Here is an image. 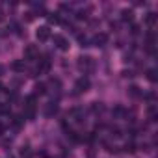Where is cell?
Here are the masks:
<instances>
[{"instance_id": "cell-2", "label": "cell", "mask_w": 158, "mask_h": 158, "mask_svg": "<svg viewBox=\"0 0 158 158\" xmlns=\"http://www.w3.org/2000/svg\"><path fill=\"white\" fill-rule=\"evenodd\" d=\"M76 65H78V69L80 71H89V69H93V58L91 56H80L78 58V61H76Z\"/></svg>"}, {"instance_id": "cell-24", "label": "cell", "mask_w": 158, "mask_h": 158, "mask_svg": "<svg viewBox=\"0 0 158 158\" xmlns=\"http://www.w3.org/2000/svg\"><path fill=\"white\" fill-rule=\"evenodd\" d=\"M78 43H80V47H89V39L86 35H78Z\"/></svg>"}, {"instance_id": "cell-32", "label": "cell", "mask_w": 158, "mask_h": 158, "mask_svg": "<svg viewBox=\"0 0 158 158\" xmlns=\"http://www.w3.org/2000/svg\"><path fill=\"white\" fill-rule=\"evenodd\" d=\"M0 21H4V11H2V8H0Z\"/></svg>"}, {"instance_id": "cell-4", "label": "cell", "mask_w": 158, "mask_h": 158, "mask_svg": "<svg viewBox=\"0 0 158 158\" xmlns=\"http://www.w3.org/2000/svg\"><path fill=\"white\" fill-rule=\"evenodd\" d=\"M24 58H26L28 61L37 60V58H39V50H37V47H35V45H28V47L24 48Z\"/></svg>"}, {"instance_id": "cell-11", "label": "cell", "mask_w": 158, "mask_h": 158, "mask_svg": "<svg viewBox=\"0 0 158 158\" xmlns=\"http://www.w3.org/2000/svg\"><path fill=\"white\" fill-rule=\"evenodd\" d=\"M128 95H130L132 99H139V97H143V93H141V89H139L138 86H130V88H128Z\"/></svg>"}, {"instance_id": "cell-8", "label": "cell", "mask_w": 158, "mask_h": 158, "mask_svg": "<svg viewBox=\"0 0 158 158\" xmlns=\"http://www.w3.org/2000/svg\"><path fill=\"white\" fill-rule=\"evenodd\" d=\"M58 110H60V108H58L56 102H48V104L45 106V115H47V117H52V115L58 114Z\"/></svg>"}, {"instance_id": "cell-25", "label": "cell", "mask_w": 158, "mask_h": 158, "mask_svg": "<svg viewBox=\"0 0 158 158\" xmlns=\"http://www.w3.org/2000/svg\"><path fill=\"white\" fill-rule=\"evenodd\" d=\"M91 110H93V112H102V110H104V106H102L101 102H93V106H91Z\"/></svg>"}, {"instance_id": "cell-7", "label": "cell", "mask_w": 158, "mask_h": 158, "mask_svg": "<svg viewBox=\"0 0 158 158\" xmlns=\"http://www.w3.org/2000/svg\"><path fill=\"white\" fill-rule=\"evenodd\" d=\"M35 37H37L39 41H47V39H50V28H48V26H39L37 32H35Z\"/></svg>"}, {"instance_id": "cell-18", "label": "cell", "mask_w": 158, "mask_h": 158, "mask_svg": "<svg viewBox=\"0 0 158 158\" xmlns=\"http://www.w3.org/2000/svg\"><path fill=\"white\" fill-rule=\"evenodd\" d=\"M74 19H78V21L88 19V10H78V11H76V15H74Z\"/></svg>"}, {"instance_id": "cell-31", "label": "cell", "mask_w": 158, "mask_h": 158, "mask_svg": "<svg viewBox=\"0 0 158 158\" xmlns=\"http://www.w3.org/2000/svg\"><path fill=\"white\" fill-rule=\"evenodd\" d=\"M4 132H6V125L0 123V136H4Z\"/></svg>"}, {"instance_id": "cell-5", "label": "cell", "mask_w": 158, "mask_h": 158, "mask_svg": "<svg viewBox=\"0 0 158 158\" xmlns=\"http://www.w3.org/2000/svg\"><path fill=\"white\" fill-rule=\"evenodd\" d=\"M48 69H50V58H48V56H43V58L39 60V63H37L35 73H37V74H43V73H48Z\"/></svg>"}, {"instance_id": "cell-13", "label": "cell", "mask_w": 158, "mask_h": 158, "mask_svg": "<svg viewBox=\"0 0 158 158\" xmlns=\"http://www.w3.org/2000/svg\"><path fill=\"white\" fill-rule=\"evenodd\" d=\"M112 114H114V117H119V119H121V117H127V110H125L123 106H119V104L112 110Z\"/></svg>"}, {"instance_id": "cell-3", "label": "cell", "mask_w": 158, "mask_h": 158, "mask_svg": "<svg viewBox=\"0 0 158 158\" xmlns=\"http://www.w3.org/2000/svg\"><path fill=\"white\" fill-rule=\"evenodd\" d=\"M52 41H54V45H56L60 50H69V41H67V37H65V35L56 34V35L52 37Z\"/></svg>"}, {"instance_id": "cell-22", "label": "cell", "mask_w": 158, "mask_h": 158, "mask_svg": "<svg viewBox=\"0 0 158 158\" xmlns=\"http://www.w3.org/2000/svg\"><path fill=\"white\" fill-rule=\"evenodd\" d=\"M48 23H60V13H47Z\"/></svg>"}, {"instance_id": "cell-29", "label": "cell", "mask_w": 158, "mask_h": 158, "mask_svg": "<svg viewBox=\"0 0 158 158\" xmlns=\"http://www.w3.org/2000/svg\"><path fill=\"white\" fill-rule=\"evenodd\" d=\"M60 10H61V11H69V13H71V10H73V8H71L69 4H60Z\"/></svg>"}, {"instance_id": "cell-21", "label": "cell", "mask_w": 158, "mask_h": 158, "mask_svg": "<svg viewBox=\"0 0 158 158\" xmlns=\"http://www.w3.org/2000/svg\"><path fill=\"white\" fill-rule=\"evenodd\" d=\"M30 154H32L30 147H28V145H23V147H21V156H23V158H28Z\"/></svg>"}, {"instance_id": "cell-6", "label": "cell", "mask_w": 158, "mask_h": 158, "mask_svg": "<svg viewBox=\"0 0 158 158\" xmlns=\"http://www.w3.org/2000/svg\"><path fill=\"white\" fill-rule=\"evenodd\" d=\"M91 43H93L95 47H104V45L108 43V35H106L104 32H99V34H95V35H93Z\"/></svg>"}, {"instance_id": "cell-26", "label": "cell", "mask_w": 158, "mask_h": 158, "mask_svg": "<svg viewBox=\"0 0 158 158\" xmlns=\"http://www.w3.org/2000/svg\"><path fill=\"white\" fill-rule=\"evenodd\" d=\"M110 132H112V136H114V138H121V136H123V134H121V130H119L117 127H114Z\"/></svg>"}, {"instance_id": "cell-1", "label": "cell", "mask_w": 158, "mask_h": 158, "mask_svg": "<svg viewBox=\"0 0 158 158\" xmlns=\"http://www.w3.org/2000/svg\"><path fill=\"white\" fill-rule=\"evenodd\" d=\"M89 86H91V82H89V78L88 76H80L78 80L74 82V89H76V93H86L88 89H89Z\"/></svg>"}, {"instance_id": "cell-33", "label": "cell", "mask_w": 158, "mask_h": 158, "mask_svg": "<svg viewBox=\"0 0 158 158\" xmlns=\"http://www.w3.org/2000/svg\"><path fill=\"white\" fill-rule=\"evenodd\" d=\"M2 91H4V86H2V84H0V93H2Z\"/></svg>"}, {"instance_id": "cell-10", "label": "cell", "mask_w": 158, "mask_h": 158, "mask_svg": "<svg viewBox=\"0 0 158 158\" xmlns=\"http://www.w3.org/2000/svg\"><path fill=\"white\" fill-rule=\"evenodd\" d=\"M121 21L123 23H132L134 21V11L132 10H123L121 11Z\"/></svg>"}, {"instance_id": "cell-12", "label": "cell", "mask_w": 158, "mask_h": 158, "mask_svg": "<svg viewBox=\"0 0 158 158\" xmlns=\"http://www.w3.org/2000/svg\"><path fill=\"white\" fill-rule=\"evenodd\" d=\"M24 117L26 119H35V106H24Z\"/></svg>"}, {"instance_id": "cell-19", "label": "cell", "mask_w": 158, "mask_h": 158, "mask_svg": "<svg viewBox=\"0 0 158 158\" xmlns=\"http://www.w3.org/2000/svg\"><path fill=\"white\" fill-rule=\"evenodd\" d=\"M24 106H35V95H28L24 99Z\"/></svg>"}, {"instance_id": "cell-30", "label": "cell", "mask_w": 158, "mask_h": 158, "mask_svg": "<svg viewBox=\"0 0 158 158\" xmlns=\"http://www.w3.org/2000/svg\"><path fill=\"white\" fill-rule=\"evenodd\" d=\"M143 97H145L147 101H154V99H156V95H154L152 91H151V93H147V95H143Z\"/></svg>"}, {"instance_id": "cell-28", "label": "cell", "mask_w": 158, "mask_h": 158, "mask_svg": "<svg viewBox=\"0 0 158 158\" xmlns=\"http://www.w3.org/2000/svg\"><path fill=\"white\" fill-rule=\"evenodd\" d=\"M130 32H132V35H138V34H139V24H132Z\"/></svg>"}, {"instance_id": "cell-9", "label": "cell", "mask_w": 158, "mask_h": 158, "mask_svg": "<svg viewBox=\"0 0 158 158\" xmlns=\"http://www.w3.org/2000/svg\"><path fill=\"white\" fill-rule=\"evenodd\" d=\"M11 69H13L15 73H24V69H26L24 60H15V61L11 63Z\"/></svg>"}, {"instance_id": "cell-16", "label": "cell", "mask_w": 158, "mask_h": 158, "mask_svg": "<svg viewBox=\"0 0 158 158\" xmlns=\"http://www.w3.org/2000/svg\"><path fill=\"white\" fill-rule=\"evenodd\" d=\"M45 93H47V84H43V82L35 84V95H45Z\"/></svg>"}, {"instance_id": "cell-17", "label": "cell", "mask_w": 158, "mask_h": 158, "mask_svg": "<svg viewBox=\"0 0 158 158\" xmlns=\"http://www.w3.org/2000/svg\"><path fill=\"white\" fill-rule=\"evenodd\" d=\"M147 114H149V121H156V106H154V104L149 106Z\"/></svg>"}, {"instance_id": "cell-23", "label": "cell", "mask_w": 158, "mask_h": 158, "mask_svg": "<svg viewBox=\"0 0 158 158\" xmlns=\"http://www.w3.org/2000/svg\"><path fill=\"white\" fill-rule=\"evenodd\" d=\"M125 152H136V143L134 141H128L125 145Z\"/></svg>"}, {"instance_id": "cell-27", "label": "cell", "mask_w": 158, "mask_h": 158, "mask_svg": "<svg viewBox=\"0 0 158 158\" xmlns=\"http://www.w3.org/2000/svg\"><path fill=\"white\" fill-rule=\"evenodd\" d=\"M0 114H10V104H0Z\"/></svg>"}, {"instance_id": "cell-15", "label": "cell", "mask_w": 158, "mask_h": 158, "mask_svg": "<svg viewBox=\"0 0 158 158\" xmlns=\"http://www.w3.org/2000/svg\"><path fill=\"white\" fill-rule=\"evenodd\" d=\"M147 80H149V82H152V84H154V82L158 80V74H156V69H149V71H147Z\"/></svg>"}, {"instance_id": "cell-34", "label": "cell", "mask_w": 158, "mask_h": 158, "mask_svg": "<svg viewBox=\"0 0 158 158\" xmlns=\"http://www.w3.org/2000/svg\"><path fill=\"white\" fill-rule=\"evenodd\" d=\"M0 73H2V67H0Z\"/></svg>"}, {"instance_id": "cell-20", "label": "cell", "mask_w": 158, "mask_h": 158, "mask_svg": "<svg viewBox=\"0 0 158 158\" xmlns=\"http://www.w3.org/2000/svg\"><path fill=\"white\" fill-rule=\"evenodd\" d=\"M11 125H13L15 128H21V125H23V119H21L19 115H13V117H11Z\"/></svg>"}, {"instance_id": "cell-14", "label": "cell", "mask_w": 158, "mask_h": 158, "mask_svg": "<svg viewBox=\"0 0 158 158\" xmlns=\"http://www.w3.org/2000/svg\"><path fill=\"white\" fill-rule=\"evenodd\" d=\"M145 24H147L149 28H152V26L156 24V13H147V15H145Z\"/></svg>"}]
</instances>
